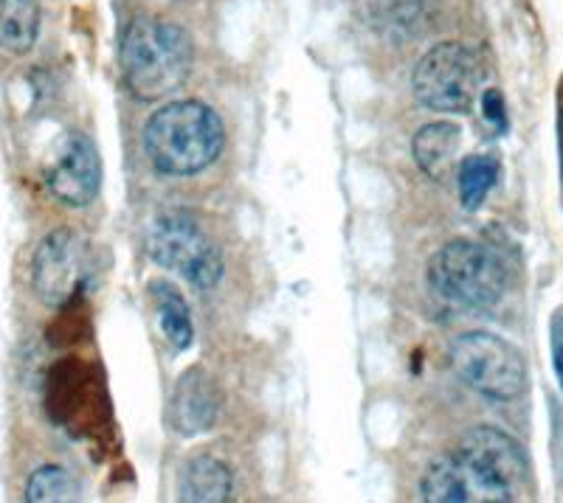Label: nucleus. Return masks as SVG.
<instances>
[{"instance_id":"1","label":"nucleus","mask_w":563,"mask_h":503,"mask_svg":"<svg viewBox=\"0 0 563 503\" xmlns=\"http://www.w3.org/2000/svg\"><path fill=\"white\" fill-rule=\"evenodd\" d=\"M195 63V45L180 26L161 18H135L122 34L119 65L139 102H161L184 88Z\"/></svg>"},{"instance_id":"2","label":"nucleus","mask_w":563,"mask_h":503,"mask_svg":"<svg viewBox=\"0 0 563 503\" xmlns=\"http://www.w3.org/2000/svg\"><path fill=\"white\" fill-rule=\"evenodd\" d=\"M225 130L220 115L203 102H173L144 127V153L161 175L189 178L220 158Z\"/></svg>"},{"instance_id":"3","label":"nucleus","mask_w":563,"mask_h":503,"mask_svg":"<svg viewBox=\"0 0 563 503\" xmlns=\"http://www.w3.org/2000/svg\"><path fill=\"white\" fill-rule=\"evenodd\" d=\"M437 299L462 310H493L507 293V270L490 248L471 239L442 245L429 265Z\"/></svg>"},{"instance_id":"4","label":"nucleus","mask_w":563,"mask_h":503,"mask_svg":"<svg viewBox=\"0 0 563 503\" xmlns=\"http://www.w3.org/2000/svg\"><path fill=\"white\" fill-rule=\"evenodd\" d=\"M147 254L155 265L184 276L200 290H211L223 279L220 248L184 209H169L153 220L147 231Z\"/></svg>"},{"instance_id":"5","label":"nucleus","mask_w":563,"mask_h":503,"mask_svg":"<svg viewBox=\"0 0 563 503\" xmlns=\"http://www.w3.org/2000/svg\"><path fill=\"white\" fill-rule=\"evenodd\" d=\"M451 366L462 382L487 400L510 402L525 391L527 366L521 351L493 332H465L451 344Z\"/></svg>"},{"instance_id":"6","label":"nucleus","mask_w":563,"mask_h":503,"mask_svg":"<svg viewBox=\"0 0 563 503\" xmlns=\"http://www.w3.org/2000/svg\"><path fill=\"white\" fill-rule=\"evenodd\" d=\"M482 88V65L467 45L440 43L420 57L411 74L417 102L437 113H465Z\"/></svg>"},{"instance_id":"7","label":"nucleus","mask_w":563,"mask_h":503,"mask_svg":"<svg viewBox=\"0 0 563 503\" xmlns=\"http://www.w3.org/2000/svg\"><path fill=\"white\" fill-rule=\"evenodd\" d=\"M93 276V250L79 231L57 228L37 245L32 259V284L45 306H68L79 299Z\"/></svg>"},{"instance_id":"8","label":"nucleus","mask_w":563,"mask_h":503,"mask_svg":"<svg viewBox=\"0 0 563 503\" xmlns=\"http://www.w3.org/2000/svg\"><path fill=\"white\" fill-rule=\"evenodd\" d=\"M420 490L426 503H512V492L462 452H445L431 461Z\"/></svg>"},{"instance_id":"9","label":"nucleus","mask_w":563,"mask_h":503,"mask_svg":"<svg viewBox=\"0 0 563 503\" xmlns=\"http://www.w3.org/2000/svg\"><path fill=\"white\" fill-rule=\"evenodd\" d=\"M45 180H48L54 198L70 209H85L88 203H93L99 186H102V158H99L93 141L79 133L68 135L57 158L48 166Z\"/></svg>"},{"instance_id":"10","label":"nucleus","mask_w":563,"mask_h":503,"mask_svg":"<svg viewBox=\"0 0 563 503\" xmlns=\"http://www.w3.org/2000/svg\"><path fill=\"white\" fill-rule=\"evenodd\" d=\"M456 452H462L471 465L485 470L487 476L496 478L510 492L519 490L527 481V476H530V465H527L521 445L512 436H507L505 431H499V427L482 425L467 431Z\"/></svg>"},{"instance_id":"11","label":"nucleus","mask_w":563,"mask_h":503,"mask_svg":"<svg viewBox=\"0 0 563 503\" xmlns=\"http://www.w3.org/2000/svg\"><path fill=\"white\" fill-rule=\"evenodd\" d=\"M220 416V389L203 369H189L169 400V420L180 436L206 434Z\"/></svg>"},{"instance_id":"12","label":"nucleus","mask_w":563,"mask_h":503,"mask_svg":"<svg viewBox=\"0 0 563 503\" xmlns=\"http://www.w3.org/2000/svg\"><path fill=\"white\" fill-rule=\"evenodd\" d=\"M234 476L218 456H195L184 465L178 481V503H229Z\"/></svg>"},{"instance_id":"13","label":"nucleus","mask_w":563,"mask_h":503,"mask_svg":"<svg viewBox=\"0 0 563 503\" xmlns=\"http://www.w3.org/2000/svg\"><path fill=\"white\" fill-rule=\"evenodd\" d=\"M462 144V130L451 122H434L417 130L415 141H411V155H415L417 166L429 178L440 180L451 169L456 160Z\"/></svg>"},{"instance_id":"14","label":"nucleus","mask_w":563,"mask_h":503,"mask_svg":"<svg viewBox=\"0 0 563 503\" xmlns=\"http://www.w3.org/2000/svg\"><path fill=\"white\" fill-rule=\"evenodd\" d=\"M40 34V0H0V48L29 54Z\"/></svg>"},{"instance_id":"15","label":"nucleus","mask_w":563,"mask_h":503,"mask_svg":"<svg viewBox=\"0 0 563 503\" xmlns=\"http://www.w3.org/2000/svg\"><path fill=\"white\" fill-rule=\"evenodd\" d=\"M150 295H153L161 329L167 335L169 346H175L178 351L189 349L195 338L192 315H189V306H186L184 295L178 293V287H173L169 281H153L150 284Z\"/></svg>"},{"instance_id":"16","label":"nucleus","mask_w":563,"mask_h":503,"mask_svg":"<svg viewBox=\"0 0 563 503\" xmlns=\"http://www.w3.org/2000/svg\"><path fill=\"white\" fill-rule=\"evenodd\" d=\"M426 0H366V18L378 34L391 40L411 37L422 23Z\"/></svg>"},{"instance_id":"17","label":"nucleus","mask_w":563,"mask_h":503,"mask_svg":"<svg viewBox=\"0 0 563 503\" xmlns=\"http://www.w3.org/2000/svg\"><path fill=\"white\" fill-rule=\"evenodd\" d=\"M499 180V164L487 155H467L456 169L460 200L467 211H476L487 200L490 189Z\"/></svg>"},{"instance_id":"18","label":"nucleus","mask_w":563,"mask_h":503,"mask_svg":"<svg viewBox=\"0 0 563 503\" xmlns=\"http://www.w3.org/2000/svg\"><path fill=\"white\" fill-rule=\"evenodd\" d=\"M26 503H77V484L65 467L45 465L29 478Z\"/></svg>"},{"instance_id":"19","label":"nucleus","mask_w":563,"mask_h":503,"mask_svg":"<svg viewBox=\"0 0 563 503\" xmlns=\"http://www.w3.org/2000/svg\"><path fill=\"white\" fill-rule=\"evenodd\" d=\"M482 110H485L487 122L499 130V133H505L507 110H505V99H501L499 90H485V93H482Z\"/></svg>"},{"instance_id":"20","label":"nucleus","mask_w":563,"mask_h":503,"mask_svg":"<svg viewBox=\"0 0 563 503\" xmlns=\"http://www.w3.org/2000/svg\"><path fill=\"white\" fill-rule=\"evenodd\" d=\"M555 375L563 385V344L555 349Z\"/></svg>"},{"instance_id":"21","label":"nucleus","mask_w":563,"mask_h":503,"mask_svg":"<svg viewBox=\"0 0 563 503\" xmlns=\"http://www.w3.org/2000/svg\"><path fill=\"white\" fill-rule=\"evenodd\" d=\"M558 141H561V166H563V110H561V119H558Z\"/></svg>"}]
</instances>
